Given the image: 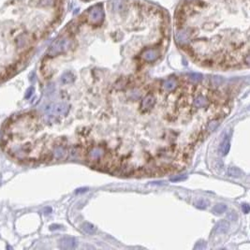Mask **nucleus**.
<instances>
[{
	"instance_id": "f257e3e1",
	"label": "nucleus",
	"mask_w": 250,
	"mask_h": 250,
	"mask_svg": "<svg viewBox=\"0 0 250 250\" xmlns=\"http://www.w3.org/2000/svg\"><path fill=\"white\" fill-rule=\"evenodd\" d=\"M33 0H0V55L18 46L30 33Z\"/></svg>"
},
{
	"instance_id": "f03ea898",
	"label": "nucleus",
	"mask_w": 250,
	"mask_h": 250,
	"mask_svg": "<svg viewBox=\"0 0 250 250\" xmlns=\"http://www.w3.org/2000/svg\"><path fill=\"white\" fill-rule=\"evenodd\" d=\"M71 42L72 40L67 37L57 38L49 48L47 52V55L49 57H55L59 54L66 53L67 51L69 50L70 46H71Z\"/></svg>"
},
{
	"instance_id": "7ed1b4c3",
	"label": "nucleus",
	"mask_w": 250,
	"mask_h": 250,
	"mask_svg": "<svg viewBox=\"0 0 250 250\" xmlns=\"http://www.w3.org/2000/svg\"><path fill=\"white\" fill-rule=\"evenodd\" d=\"M46 114L49 116H64V115L68 114L69 111V106L67 103L61 102V103H55V104H48L44 109Z\"/></svg>"
},
{
	"instance_id": "20e7f679",
	"label": "nucleus",
	"mask_w": 250,
	"mask_h": 250,
	"mask_svg": "<svg viewBox=\"0 0 250 250\" xmlns=\"http://www.w3.org/2000/svg\"><path fill=\"white\" fill-rule=\"evenodd\" d=\"M103 17H104L103 9H102L101 7H99V6L93 7L88 13V20L93 24L99 23V22L103 19Z\"/></svg>"
},
{
	"instance_id": "39448f33",
	"label": "nucleus",
	"mask_w": 250,
	"mask_h": 250,
	"mask_svg": "<svg viewBox=\"0 0 250 250\" xmlns=\"http://www.w3.org/2000/svg\"><path fill=\"white\" fill-rule=\"evenodd\" d=\"M104 155H105L104 149L100 146H96V147H93L90 151L88 152L87 158L89 160H91V161H97V160H99L100 158H103Z\"/></svg>"
},
{
	"instance_id": "423d86ee",
	"label": "nucleus",
	"mask_w": 250,
	"mask_h": 250,
	"mask_svg": "<svg viewBox=\"0 0 250 250\" xmlns=\"http://www.w3.org/2000/svg\"><path fill=\"white\" fill-rule=\"evenodd\" d=\"M78 245V241L73 237H64L59 241V246L62 249H73Z\"/></svg>"
},
{
	"instance_id": "0eeeda50",
	"label": "nucleus",
	"mask_w": 250,
	"mask_h": 250,
	"mask_svg": "<svg viewBox=\"0 0 250 250\" xmlns=\"http://www.w3.org/2000/svg\"><path fill=\"white\" fill-rule=\"evenodd\" d=\"M155 103H156V98H155V97H154V95L149 94L142 99L141 107H142L143 111H149L154 107Z\"/></svg>"
},
{
	"instance_id": "6e6552de",
	"label": "nucleus",
	"mask_w": 250,
	"mask_h": 250,
	"mask_svg": "<svg viewBox=\"0 0 250 250\" xmlns=\"http://www.w3.org/2000/svg\"><path fill=\"white\" fill-rule=\"evenodd\" d=\"M159 56V53L158 50L155 49H149L146 50L145 52L142 53V58L145 61H148V62H153L158 58Z\"/></svg>"
},
{
	"instance_id": "1a4fd4ad",
	"label": "nucleus",
	"mask_w": 250,
	"mask_h": 250,
	"mask_svg": "<svg viewBox=\"0 0 250 250\" xmlns=\"http://www.w3.org/2000/svg\"><path fill=\"white\" fill-rule=\"evenodd\" d=\"M188 37H189V34H188V32L187 30H185V29L179 30L175 35L176 42H177L178 44H181V45L185 44L188 41Z\"/></svg>"
},
{
	"instance_id": "9d476101",
	"label": "nucleus",
	"mask_w": 250,
	"mask_h": 250,
	"mask_svg": "<svg viewBox=\"0 0 250 250\" xmlns=\"http://www.w3.org/2000/svg\"><path fill=\"white\" fill-rule=\"evenodd\" d=\"M193 104L196 108H205L209 105V100L203 95H199L194 98Z\"/></svg>"
},
{
	"instance_id": "9b49d317",
	"label": "nucleus",
	"mask_w": 250,
	"mask_h": 250,
	"mask_svg": "<svg viewBox=\"0 0 250 250\" xmlns=\"http://www.w3.org/2000/svg\"><path fill=\"white\" fill-rule=\"evenodd\" d=\"M176 86H177V82H176V80L173 78H170L163 82V88H164L167 92L173 91L176 88Z\"/></svg>"
},
{
	"instance_id": "f8f14e48",
	"label": "nucleus",
	"mask_w": 250,
	"mask_h": 250,
	"mask_svg": "<svg viewBox=\"0 0 250 250\" xmlns=\"http://www.w3.org/2000/svg\"><path fill=\"white\" fill-rule=\"evenodd\" d=\"M74 80H75V77L73 75V73L70 71H67L65 73H63L62 76H61V82H62L64 84L71 83L74 82Z\"/></svg>"
},
{
	"instance_id": "ddd939ff",
	"label": "nucleus",
	"mask_w": 250,
	"mask_h": 250,
	"mask_svg": "<svg viewBox=\"0 0 250 250\" xmlns=\"http://www.w3.org/2000/svg\"><path fill=\"white\" fill-rule=\"evenodd\" d=\"M228 229H229V224H228V222L225 220L220 221L216 226V232L217 233H225L228 230Z\"/></svg>"
},
{
	"instance_id": "4468645a",
	"label": "nucleus",
	"mask_w": 250,
	"mask_h": 250,
	"mask_svg": "<svg viewBox=\"0 0 250 250\" xmlns=\"http://www.w3.org/2000/svg\"><path fill=\"white\" fill-rule=\"evenodd\" d=\"M228 175L233 178H239L243 175V172L239 168L230 167V168H229V170H228Z\"/></svg>"
},
{
	"instance_id": "2eb2a0df",
	"label": "nucleus",
	"mask_w": 250,
	"mask_h": 250,
	"mask_svg": "<svg viewBox=\"0 0 250 250\" xmlns=\"http://www.w3.org/2000/svg\"><path fill=\"white\" fill-rule=\"evenodd\" d=\"M82 230L86 233H89V234H93L96 232V228L94 227V225H92L90 223H83L82 225Z\"/></svg>"
},
{
	"instance_id": "dca6fc26",
	"label": "nucleus",
	"mask_w": 250,
	"mask_h": 250,
	"mask_svg": "<svg viewBox=\"0 0 250 250\" xmlns=\"http://www.w3.org/2000/svg\"><path fill=\"white\" fill-rule=\"evenodd\" d=\"M226 210H227V206L225 204H216L213 207L212 212L216 214H223L224 212H226Z\"/></svg>"
},
{
	"instance_id": "f3484780",
	"label": "nucleus",
	"mask_w": 250,
	"mask_h": 250,
	"mask_svg": "<svg viewBox=\"0 0 250 250\" xmlns=\"http://www.w3.org/2000/svg\"><path fill=\"white\" fill-rule=\"evenodd\" d=\"M220 151H221V154H222V156H226L227 154L229 153V151H230V141L228 139L224 140V142H222V144H221Z\"/></svg>"
},
{
	"instance_id": "a211bd4d",
	"label": "nucleus",
	"mask_w": 250,
	"mask_h": 250,
	"mask_svg": "<svg viewBox=\"0 0 250 250\" xmlns=\"http://www.w3.org/2000/svg\"><path fill=\"white\" fill-rule=\"evenodd\" d=\"M53 155L56 158H64V156L66 155V150H65V148H63L62 146L56 147L55 150H54Z\"/></svg>"
},
{
	"instance_id": "6ab92c4d",
	"label": "nucleus",
	"mask_w": 250,
	"mask_h": 250,
	"mask_svg": "<svg viewBox=\"0 0 250 250\" xmlns=\"http://www.w3.org/2000/svg\"><path fill=\"white\" fill-rule=\"evenodd\" d=\"M219 121L218 120H212L207 124V131L208 132H212V131L216 130V129L218 127Z\"/></svg>"
},
{
	"instance_id": "aec40b11",
	"label": "nucleus",
	"mask_w": 250,
	"mask_h": 250,
	"mask_svg": "<svg viewBox=\"0 0 250 250\" xmlns=\"http://www.w3.org/2000/svg\"><path fill=\"white\" fill-rule=\"evenodd\" d=\"M207 204H208V203L206 201L199 200L197 203H195V206H196L197 208H200V209H205V208L207 207Z\"/></svg>"
},
{
	"instance_id": "412c9836",
	"label": "nucleus",
	"mask_w": 250,
	"mask_h": 250,
	"mask_svg": "<svg viewBox=\"0 0 250 250\" xmlns=\"http://www.w3.org/2000/svg\"><path fill=\"white\" fill-rule=\"evenodd\" d=\"M190 80L193 82H200L203 80V75L200 73H191L190 74Z\"/></svg>"
},
{
	"instance_id": "4be33fe9",
	"label": "nucleus",
	"mask_w": 250,
	"mask_h": 250,
	"mask_svg": "<svg viewBox=\"0 0 250 250\" xmlns=\"http://www.w3.org/2000/svg\"><path fill=\"white\" fill-rule=\"evenodd\" d=\"M227 218L229 219V220H230V221H234V220L237 219V214H235V212H233V211H232V212H230V213L228 214Z\"/></svg>"
},
{
	"instance_id": "5701e85b",
	"label": "nucleus",
	"mask_w": 250,
	"mask_h": 250,
	"mask_svg": "<svg viewBox=\"0 0 250 250\" xmlns=\"http://www.w3.org/2000/svg\"><path fill=\"white\" fill-rule=\"evenodd\" d=\"M242 209H243V212L245 213V214H248L249 213V210H250L249 205L246 204V203L242 204Z\"/></svg>"
},
{
	"instance_id": "b1692460",
	"label": "nucleus",
	"mask_w": 250,
	"mask_h": 250,
	"mask_svg": "<svg viewBox=\"0 0 250 250\" xmlns=\"http://www.w3.org/2000/svg\"><path fill=\"white\" fill-rule=\"evenodd\" d=\"M184 179H185V176H180V177H175V178H172V182H177V181L184 180Z\"/></svg>"
}]
</instances>
